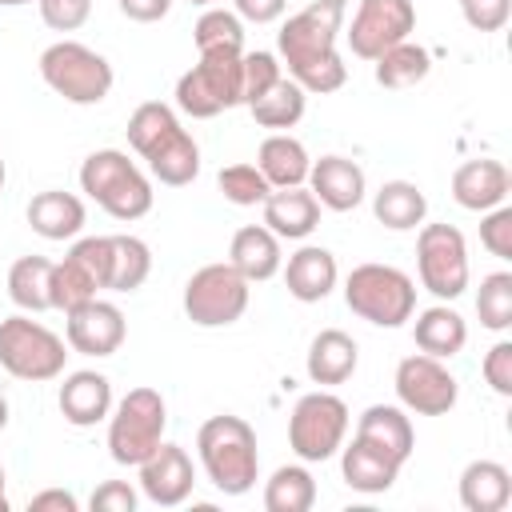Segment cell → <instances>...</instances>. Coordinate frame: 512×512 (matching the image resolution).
<instances>
[{
  "instance_id": "1",
  "label": "cell",
  "mask_w": 512,
  "mask_h": 512,
  "mask_svg": "<svg viewBox=\"0 0 512 512\" xmlns=\"http://www.w3.org/2000/svg\"><path fill=\"white\" fill-rule=\"evenodd\" d=\"M344 8H348V0H312L308 8H300L296 16H288L280 24V36H276L280 60L304 92L328 96V92L344 88V80H348V64L336 52Z\"/></svg>"
},
{
  "instance_id": "17",
  "label": "cell",
  "mask_w": 512,
  "mask_h": 512,
  "mask_svg": "<svg viewBox=\"0 0 512 512\" xmlns=\"http://www.w3.org/2000/svg\"><path fill=\"white\" fill-rule=\"evenodd\" d=\"M508 188H512V176L500 160L492 156H480V160H464L456 172H452V200L468 212H488L496 204L508 200Z\"/></svg>"
},
{
  "instance_id": "33",
  "label": "cell",
  "mask_w": 512,
  "mask_h": 512,
  "mask_svg": "<svg viewBox=\"0 0 512 512\" xmlns=\"http://www.w3.org/2000/svg\"><path fill=\"white\" fill-rule=\"evenodd\" d=\"M304 104H308V92H304L292 76H280L260 100L248 104V112H252V120H256L260 128H276V132H284V128H292V124H300Z\"/></svg>"
},
{
  "instance_id": "20",
  "label": "cell",
  "mask_w": 512,
  "mask_h": 512,
  "mask_svg": "<svg viewBox=\"0 0 512 512\" xmlns=\"http://www.w3.org/2000/svg\"><path fill=\"white\" fill-rule=\"evenodd\" d=\"M260 208H264V228L276 232L280 240H304L320 224V200L304 184H296V188H272Z\"/></svg>"
},
{
  "instance_id": "54",
  "label": "cell",
  "mask_w": 512,
  "mask_h": 512,
  "mask_svg": "<svg viewBox=\"0 0 512 512\" xmlns=\"http://www.w3.org/2000/svg\"><path fill=\"white\" fill-rule=\"evenodd\" d=\"M4 180H8V172H4V160H0V192H4Z\"/></svg>"
},
{
  "instance_id": "6",
  "label": "cell",
  "mask_w": 512,
  "mask_h": 512,
  "mask_svg": "<svg viewBox=\"0 0 512 512\" xmlns=\"http://www.w3.org/2000/svg\"><path fill=\"white\" fill-rule=\"evenodd\" d=\"M40 76L56 96H64L68 104H80V108L100 104L112 92V64L80 40L48 44L40 52Z\"/></svg>"
},
{
  "instance_id": "7",
  "label": "cell",
  "mask_w": 512,
  "mask_h": 512,
  "mask_svg": "<svg viewBox=\"0 0 512 512\" xmlns=\"http://www.w3.org/2000/svg\"><path fill=\"white\" fill-rule=\"evenodd\" d=\"M64 360H68V344L40 320L24 312L0 320V368L8 376L44 384L64 372Z\"/></svg>"
},
{
  "instance_id": "49",
  "label": "cell",
  "mask_w": 512,
  "mask_h": 512,
  "mask_svg": "<svg viewBox=\"0 0 512 512\" xmlns=\"http://www.w3.org/2000/svg\"><path fill=\"white\" fill-rule=\"evenodd\" d=\"M116 4H120V12H124L128 20H136V24H156V20H164L168 8H172V0H116Z\"/></svg>"
},
{
  "instance_id": "35",
  "label": "cell",
  "mask_w": 512,
  "mask_h": 512,
  "mask_svg": "<svg viewBox=\"0 0 512 512\" xmlns=\"http://www.w3.org/2000/svg\"><path fill=\"white\" fill-rule=\"evenodd\" d=\"M152 276V248L140 236H112V272L108 288L112 292H136Z\"/></svg>"
},
{
  "instance_id": "55",
  "label": "cell",
  "mask_w": 512,
  "mask_h": 512,
  "mask_svg": "<svg viewBox=\"0 0 512 512\" xmlns=\"http://www.w3.org/2000/svg\"><path fill=\"white\" fill-rule=\"evenodd\" d=\"M188 4H200V8H212L216 0H188Z\"/></svg>"
},
{
  "instance_id": "47",
  "label": "cell",
  "mask_w": 512,
  "mask_h": 512,
  "mask_svg": "<svg viewBox=\"0 0 512 512\" xmlns=\"http://www.w3.org/2000/svg\"><path fill=\"white\" fill-rule=\"evenodd\" d=\"M88 504H92V512H136V492L124 480H104Z\"/></svg>"
},
{
  "instance_id": "50",
  "label": "cell",
  "mask_w": 512,
  "mask_h": 512,
  "mask_svg": "<svg viewBox=\"0 0 512 512\" xmlns=\"http://www.w3.org/2000/svg\"><path fill=\"white\" fill-rule=\"evenodd\" d=\"M28 508H32V512H76L80 500H76L72 492H64V488H48V492H36V496L28 500Z\"/></svg>"
},
{
  "instance_id": "12",
  "label": "cell",
  "mask_w": 512,
  "mask_h": 512,
  "mask_svg": "<svg viewBox=\"0 0 512 512\" xmlns=\"http://www.w3.org/2000/svg\"><path fill=\"white\" fill-rule=\"evenodd\" d=\"M396 396L416 416H444V412L456 408L460 384L444 368V360H436L428 352H416V356H404L396 364Z\"/></svg>"
},
{
  "instance_id": "23",
  "label": "cell",
  "mask_w": 512,
  "mask_h": 512,
  "mask_svg": "<svg viewBox=\"0 0 512 512\" xmlns=\"http://www.w3.org/2000/svg\"><path fill=\"white\" fill-rule=\"evenodd\" d=\"M84 220H88L84 216V200L72 196V192L48 188V192H36L28 200V224L44 240H72L84 228Z\"/></svg>"
},
{
  "instance_id": "43",
  "label": "cell",
  "mask_w": 512,
  "mask_h": 512,
  "mask_svg": "<svg viewBox=\"0 0 512 512\" xmlns=\"http://www.w3.org/2000/svg\"><path fill=\"white\" fill-rule=\"evenodd\" d=\"M36 4H40V20L52 32H76L92 16V0H36Z\"/></svg>"
},
{
  "instance_id": "29",
  "label": "cell",
  "mask_w": 512,
  "mask_h": 512,
  "mask_svg": "<svg viewBox=\"0 0 512 512\" xmlns=\"http://www.w3.org/2000/svg\"><path fill=\"white\" fill-rule=\"evenodd\" d=\"M412 336H416V348H420V352H428V356H436V360H448V356H456V352L468 344V324H464V316H460L456 308L432 304V308H424V312L416 316Z\"/></svg>"
},
{
  "instance_id": "44",
  "label": "cell",
  "mask_w": 512,
  "mask_h": 512,
  "mask_svg": "<svg viewBox=\"0 0 512 512\" xmlns=\"http://www.w3.org/2000/svg\"><path fill=\"white\" fill-rule=\"evenodd\" d=\"M480 244L492 256L512 260V208H504V204L488 208V216L480 220Z\"/></svg>"
},
{
  "instance_id": "5",
  "label": "cell",
  "mask_w": 512,
  "mask_h": 512,
  "mask_svg": "<svg viewBox=\"0 0 512 512\" xmlns=\"http://www.w3.org/2000/svg\"><path fill=\"white\" fill-rule=\"evenodd\" d=\"M168 408L156 388H132L108 412V452L124 468H140L164 440Z\"/></svg>"
},
{
  "instance_id": "26",
  "label": "cell",
  "mask_w": 512,
  "mask_h": 512,
  "mask_svg": "<svg viewBox=\"0 0 512 512\" xmlns=\"http://www.w3.org/2000/svg\"><path fill=\"white\" fill-rule=\"evenodd\" d=\"M144 164H148V172H152L160 184L184 188V184H192V180L200 176V144L192 140L188 128H176L172 136H164V140L144 156Z\"/></svg>"
},
{
  "instance_id": "25",
  "label": "cell",
  "mask_w": 512,
  "mask_h": 512,
  "mask_svg": "<svg viewBox=\"0 0 512 512\" xmlns=\"http://www.w3.org/2000/svg\"><path fill=\"white\" fill-rule=\"evenodd\" d=\"M512 500V472L500 460H472L460 472V504L468 512H504Z\"/></svg>"
},
{
  "instance_id": "45",
  "label": "cell",
  "mask_w": 512,
  "mask_h": 512,
  "mask_svg": "<svg viewBox=\"0 0 512 512\" xmlns=\"http://www.w3.org/2000/svg\"><path fill=\"white\" fill-rule=\"evenodd\" d=\"M460 12L468 28L476 32H500L512 16V0H460Z\"/></svg>"
},
{
  "instance_id": "34",
  "label": "cell",
  "mask_w": 512,
  "mask_h": 512,
  "mask_svg": "<svg viewBox=\"0 0 512 512\" xmlns=\"http://www.w3.org/2000/svg\"><path fill=\"white\" fill-rule=\"evenodd\" d=\"M312 504H316V480L304 464H280L264 484L268 512H308Z\"/></svg>"
},
{
  "instance_id": "52",
  "label": "cell",
  "mask_w": 512,
  "mask_h": 512,
  "mask_svg": "<svg viewBox=\"0 0 512 512\" xmlns=\"http://www.w3.org/2000/svg\"><path fill=\"white\" fill-rule=\"evenodd\" d=\"M0 512H8V492H4V468H0Z\"/></svg>"
},
{
  "instance_id": "37",
  "label": "cell",
  "mask_w": 512,
  "mask_h": 512,
  "mask_svg": "<svg viewBox=\"0 0 512 512\" xmlns=\"http://www.w3.org/2000/svg\"><path fill=\"white\" fill-rule=\"evenodd\" d=\"M180 128V120H176V112L168 108V104H160V100H144L132 116H128V144H132V152L144 160L164 136H172Z\"/></svg>"
},
{
  "instance_id": "42",
  "label": "cell",
  "mask_w": 512,
  "mask_h": 512,
  "mask_svg": "<svg viewBox=\"0 0 512 512\" xmlns=\"http://www.w3.org/2000/svg\"><path fill=\"white\" fill-rule=\"evenodd\" d=\"M68 260H76L96 288H108V272H112V236H84L68 248Z\"/></svg>"
},
{
  "instance_id": "36",
  "label": "cell",
  "mask_w": 512,
  "mask_h": 512,
  "mask_svg": "<svg viewBox=\"0 0 512 512\" xmlns=\"http://www.w3.org/2000/svg\"><path fill=\"white\" fill-rule=\"evenodd\" d=\"M196 52H244V20L228 8H204L192 28Z\"/></svg>"
},
{
  "instance_id": "51",
  "label": "cell",
  "mask_w": 512,
  "mask_h": 512,
  "mask_svg": "<svg viewBox=\"0 0 512 512\" xmlns=\"http://www.w3.org/2000/svg\"><path fill=\"white\" fill-rule=\"evenodd\" d=\"M4 424H8V400H4V392H0V432H4Z\"/></svg>"
},
{
  "instance_id": "18",
  "label": "cell",
  "mask_w": 512,
  "mask_h": 512,
  "mask_svg": "<svg viewBox=\"0 0 512 512\" xmlns=\"http://www.w3.org/2000/svg\"><path fill=\"white\" fill-rule=\"evenodd\" d=\"M108 412H112V384H108L104 372L80 368V372L64 376V384H60V416L72 428H92V424L108 420Z\"/></svg>"
},
{
  "instance_id": "48",
  "label": "cell",
  "mask_w": 512,
  "mask_h": 512,
  "mask_svg": "<svg viewBox=\"0 0 512 512\" xmlns=\"http://www.w3.org/2000/svg\"><path fill=\"white\" fill-rule=\"evenodd\" d=\"M232 8H236V16L248 20V24H272V20L284 16L288 0H232Z\"/></svg>"
},
{
  "instance_id": "15",
  "label": "cell",
  "mask_w": 512,
  "mask_h": 512,
  "mask_svg": "<svg viewBox=\"0 0 512 512\" xmlns=\"http://www.w3.org/2000/svg\"><path fill=\"white\" fill-rule=\"evenodd\" d=\"M196 484V468L188 460V452L180 444H164L140 464V492L156 504V508H176L192 496Z\"/></svg>"
},
{
  "instance_id": "9",
  "label": "cell",
  "mask_w": 512,
  "mask_h": 512,
  "mask_svg": "<svg viewBox=\"0 0 512 512\" xmlns=\"http://www.w3.org/2000/svg\"><path fill=\"white\" fill-rule=\"evenodd\" d=\"M348 436V404L332 392H308L288 416V444L304 464L332 460Z\"/></svg>"
},
{
  "instance_id": "14",
  "label": "cell",
  "mask_w": 512,
  "mask_h": 512,
  "mask_svg": "<svg viewBox=\"0 0 512 512\" xmlns=\"http://www.w3.org/2000/svg\"><path fill=\"white\" fill-rule=\"evenodd\" d=\"M64 336H68V348L80 352V356H112L120 352L124 336H128V324H124V312L112 304V300H84L80 308L64 312Z\"/></svg>"
},
{
  "instance_id": "2",
  "label": "cell",
  "mask_w": 512,
  "mask_h": 512,
  "mask_svg": "<svg viewBox=\"0 0 512 512\" xmlns=\"http://www.w3.org/2000/svg\"><path fill=\"white\" fill-rule=\"evenodd\" d=\"M196 452L204 464V476L224 496H244L256 488L260 476V452L256 432L244 416H208L196 432Z\"/></svg>"
},
{
  "instance_id": "24",
  "label": "cell",
  "mask_w": 512,
  "mask_h": 512,
  "mask_svg": "<svg viewBox=\"0 0 512 512\" xmlns=\"http://www.w3.org/2000/svg\"><path fill=\"white\" fill-rule=\"evenodd\" d=\"M356 360H360V348L348 332L340 328H324L312 336L308 344V376L312 384L328 388V384H344L352 372H356Z\"/></svg>"
},
{
  "instance_id": "16",
  "label": "cell",
  "mask_w": 512,
  "mask_h": 512,
  "mask_svg": "<svg viewBox=\"0 0 512 512\" xmlns=\"http://www.w3.org/2000/svg\"><path fill=\"white\" fill-rule=\"evenodd\" d=\"M308 192L320 200V208L352 212L368 192L364 168L356 160H348V156H320L308 168Z\"/></svg>"
},
{
  "instance_id": "39",
  "label": "cell",
  "mask_w": 512,
  "mask_h": 512,
  "mask_svg": "<svg viewBox=\"0 0 512 512\" xmlns=\"http://www.w3.org/2000/svg\"><path fill=\"white\" fill-rule=\"evenodd\" d=\"M52 308H60V312H72V308H80L84 300H92L100 288H96V280L76 264V260H60V264H52Z\"/></svg>"
},
{
  "instance_id": "32",
  "label": "cell",
  "mask_w": 512,
  "mask_h": 512,
  "mask_svg": "<svg viewBox=\"0 0 512 512\" xmlns=\"http://www.w3.org/2000/svg\"><path fill=\"white\" fill-rule=\"evenodd\" d=\"M52 260L44 256H20L8 268V296L24 312H48L52 308Z\"/></svg>"
},
{
  "instance_id": "27",
  "label": "cell",
  "mask_w": 512,
  "mask_h": 512,
  "mask_svg": "<svg viewBox=\"0 0 512 512\" xmlns=\"http://www.w3.org/2000/svg\"><path fill=\"white\" fill-rule=\"evenodd\" d=\"M256 168L264 172V180H268L272 188H296V184L308 180L312 160H308V148H304L296 136L272 132V136L260 144V152H256Z\"/></svg>"
},
{
  "instance_id": "3",
  "label": "cell",
  "mask_w": 512,
  "mask_h": 512,
  "mask_svg": "<svg viewBox=\"0 0 512 512\" xmlns=\"http://www.w3.org/2000/svg\"><path fill=\"white\" fill-rule=\"evenodd\" d=\"M80 192L124 224L152 212V184L120 148H100L80 164Z\"/></svg>"
},
{
  "instance_id": "10",
  "label": "cell",
  "mask_w": 512,
  "mask_h": 512,
  "mask_svg": "<svg viewBox=\"0 0 512 512\" xmlns=\"http://www.w3.org/2000/svg\"><path fill=\"white\" fill-rule=\"evenodd\" d=\"M184 312L200 328H228L248 312V280L228 260L204 264L184 284Z\"/></svg>"
},
{
  "instance_id": "31",
  "label": "cell",
  "mask_w": 512,
  "mask_h": 512,
  "mask_svg": "<svg viewBox=\"0 0 512 512\" xmlns=\"http://www.w3.org/2000/svg\"><path fill=\"white\" fill-rule=\"evenodd\" d=\"M372 64H376V84H380V88H392V92H400V88H416V84L432 72V56H428V48H420V44H412V40L392 44V48L380 52Z\"/></svg>"
},
{
  "instance_id": "11",
  "label": "cell",
  "mask_w": 512,
  "mask_h": 512,
  "mask_svg": "<svg viewBox=\"0 0 512 512\" xmlns=\"http://www.w3.org/2000/svg\"><path fill=\"white\" fill-rule=\"evenodd\" d=\"M416 268L420 284L436 300H456L468 288V244L452 224H420L416 236Z\"/></svg>"
},
{
  "instance_id": "46",
  "label": "cell",
  "mask_w": 512,
  "mask_h": 512,
  "mask_svg": "<svg viewBox=\"0 0 512 512\" xmlns=\"http://www.w3.org/2000/svg\"><path fill=\"white\" fill-rule=\"evenodd\" d=\"M480 372H484V380L496 396H512V340H496L488 348Z\"/></svg>"
},
{
  "instance_id": "4",
  "label": "cell",
  "mask_w": 512,
  "mask_h": 512,
  "mask_svg": "<svg viewBox=\"0 0 512 512\" xmlns=\"http://www.w3.org/2000/svg\"><path fill=\"white\" fill-rule=\"evenodd\" d=\"M344 304L376 328H400L416 312V284L392 264H356L344 280Z\"/></svg>"
},
{
  "instance_id": "21",
  "label": "cell",
  "mask_w": 512,
  "mask_h": 512,
  "mask_svg": "<svg viewBox=\"0 0 512 512\" xmlns=\"http://www.w3.org/2000/svg\"><path fill=\"white\" fill-rule=\"evenodd\" d=\"M336 276H340L336 256H332L328 248H320V244H304V248L292 252L288 264H284V284H288V292H292L300 304L324 300V296L336 288Z\"/></svg>"
},
{
  "instance_id": "38",
  "label": "cell",
  "mask_w": 512,
  "mask_h": 512,
  "mask_svg": "<svg viewBox=\"0 0 512 512\" xmlns=\"http://www.w3.org/2000/svg\"><path fill=\"white\" fill-rule=\"evenodd\" d=\"M476 312H480V324L492 328V332L512 328V272H488L480 280Z\"/></svg>"
},
{
  "instance_id": "28",
  "label": "cell",
  "mask_w": 512,
  "mask_h": 512,
  "mask_svg": "<svg viewBox=\"0 0 512 512\" xmlns=\"http://www.w3.org/2000/svg\"><path fill=\"white\" fill-rule=\"evenodd\" d=\"M356 436L380 444L384 452H392L400 464H408L412 448H416V432H412V420L404 416V408L396 404H372L360 412L356 420Z\"/></svg>"
},
{
  "instance_id": "40",
  "label": "cell",
  "mask_w": 512,
  "mask_h": 512,
  "mask_svg": "<svg viewBox=\"0 0 512 512\" xmlns=\"http://www.w3.org/2000/svg\"><path fill=\"white\" fill-rule=\"evenodd\" d=\"M216 184H220L224 200H232V204H240V208L264 204L268 192H272V184L264 180V172H260L256 164H228V168H220Z\"/></svg>"
},
{
  "instance_id": "30",
  "label": "cell",
  "mask_w": 512,
  "mask_h": 512,
  "mask_svg": "<svg viewBox=\"0 0 512 512\" xmlns=\"http://www.w3.org/2000/svg\"><path fill=\"white\" fill-rule=\"evenodd\" d=\"M372 212H376V220H380L384 228L408 232V228L424 224L428 200H424V192H420L412 180H384V184L376 188V196H372Z\"/></svg>"
},
{
  "instance_id": "53",
  "label": "cell",
  "mask_w": 512,
  "mask_h": 512,
  "mask_svg": "<svg viewBox=\"0 0 512 512\" xmlns=\"http://www.w3.org/2000/svg\"><path fill=\"white\" fill-rule=\"evenodd\" d=\"M20 4H32V0H0V8H20Z\"/></svg>"
},
{
  "instance_id": "22",
  "label": "cell",
  "mask_w": 512,
  "mask_h": 512,
  "mask_svg": "<svg viewBox=\"0 0 512 512\" xmlns=\"http://www.w3.org/2000/svg\"><path fill=\"white\" fill-rule=\"evenodd\" d=\"M280 236L268 232L264 224H248L232 236L228 244V264L248 280V284H260V280H272L280 272Z\"/></svg>"
},
{
  "instance_id": "19",
  "label": "cell",
  "mask_w": 512,
  "mask_h": 512,
  "mask_svg": "<svg viewBox=\"0 0 512 512\" xmlns=\"http://www.w3.org/2000/svg\"><path fill=\"white\" fill-rule=\"evenodd\" d=\"M400 460L392 452H384L380 444L364 440V436H352V444L340 452V472H344V484L364 492V496H376V492H388L400 476Z\"/></svg>"
},
{
  "instance_id": "41",
  "label": "cell",
  "mask_w": 512,
  "mask_h": 512,
  "mask_svg": "<svg viewBox=\"0 0 512 512\" xmlns=\"http://www.w3.org/2000/svg\"><path fill=\"white\" fill-rule=\"evenodd\" d=\"M280 76H284V64L276 52H244L240 56V104L260 100Z\"/></svg>"
},
{
  "instance_id": "8",
  "label": "cell",
  "mask_w": 512,
  "mask_h": 512,
  "mask_svg": "<svg viewBox=\"0 0 512 512\" xmlns=\"http://www.w3.org/2000/svg\"><path fill=\"white\" fill-rule=\"evenodd\" d=\"M240 56L244 52H200V60L176 80V108L192 120H212L240 104Z\"/></svg>"
},
{
  "instance_id": "13",
  "label": "cell",
  "mask_w": 512,
  "mask_h": 512,
  "mask_svg": "<svg viewBox=\"0 0 512 512\" xmlns=\"http://www.w3.org/2000/svg\"><path fill=\"white\" fill-rule=\"evenodd\" d=\"M412 28H416L412 0H360L356 16L348 24V48L360 60H376L392 44L408 40Z\"/></svg>"
}]
</instances>
